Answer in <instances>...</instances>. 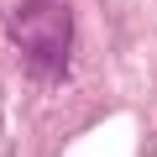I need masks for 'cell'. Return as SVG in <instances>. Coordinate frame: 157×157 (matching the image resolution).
Masks as SVG:
<instances>
[{"instance_id":"6da1fadb","label":"cell","mask_w":157,"mask_h":157,"mask_svg":"<svg viewBox=\"0 0 157 157\" xmlns=\"http://www.w3.org/2000/svg\"><path fill=\"white\" fill-rule=\"evenodd\" d=\"M11 42L37 78H63L68 73V42H73L68 0H21V11L11 16Z\"/></svg>"}]
</instances>
